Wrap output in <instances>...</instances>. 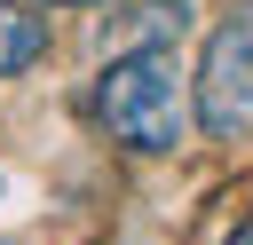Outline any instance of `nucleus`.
I'll return each mask as SVG.
<instances>
[{"label": "nucleus", "mask_w": 253, "mask_h": 245, "mask_svg": "<svg viewBox=\"0 0 253 245\" xmlns=\"http://www.w3.org/2000/svg\"><path fill=\"white\" fill-rule=\"evenodd\" d=\"M95 119L119 150L134 158H166L190 142V103H182V63L174 47H111V63L95 71Z\"/></svg>", "instance_id": "obj_1"}, {"label": "nucleus", "mask_w": 253, "mask_h": 245, "mask_svg": "<svg viewBox=\"0 0 253 245\" xmlns=\"http://www.w3.org/2000/svg\"><path fill=\"white\" fill-rule=\"evenodd\" d=\"M190 103H198V126L213 142H245L253 134V0H237L206 32L198 71H190Z\"/></svg>", "instance_id": "obj_2"}, {"label": "nucleus", "mask_w": 253, "mask_h": 245, "mask_svg": "<svg viewBox=\"0 0 253 245\" xmlns=\"http://www.w3.org/2000/svg\"><path fill=\"white\" fill-rule=\"evenodd\" d=\"M190 32V0H134L119 16V47H174Z\"/></svg>", "instance_id": "obj_3"}, {"label": "nucleus", "mask_w": 253, "mask_h": 245, "mask_svg": "<svg viewBox=\"0 0 253 245\" xmlns=\"http://www.w3.org/2000/svg\"><path fill=\"white\" fill-rule=\"evenodd\" d=\"M40 55H47V24H40V16H24L16 0H0V79L32 71Z\"/></svg>", "instance_id": "obj_4"}, {"label": "nucleus", "mask_w": 253, "mask_h": 245, "mask_svg": "<svg viewBox=\"0 0 253 245\" xmlns=\"http://www.w3.org/2000/svg\"><path fill=\"white\" fill-rule=\"evenodd\" d=\"M40 8H111V0H40Z\"/></svg>", "instance_id": "obj_5"}, {"label": "nucleus", "mask_w": 253, "mask_h": 245, "mask_svg": "<svg viewBox=\"0 0 253 245\" xmlns=\"http://www.w3.org/2000/svg\"><path fill=\"white\" fill-rule=\"evenodd\" d=\"M229 245H253V213H245V221H237V229H229Z\"/></svg>", "instance_id": "obj_6"}]
</instances>
